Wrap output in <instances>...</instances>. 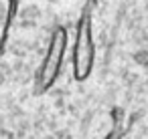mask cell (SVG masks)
Masks as SVG:
<instances>
[{
  "mask_svg": "<svg viewBox=\"0 0 148 139\" xmlns=\"http://www.w3.org/2000/svg\"><path fill=\"white\" fill-rule=\"evenodd\" d=\"M95 63V45H93V32H91V18L85 12L75 30V45H73V77L75 81L83 83L89 79Z\"/></svg>",
  "mask_w": 148,
  "mask_h": 139,
  "instance_id": "cell-1",
  "label": "cell"
},
{
  "mask_svg": "<svg viewBox=\"0 0 148 139\" xmlns=\"http://www.w3.org/2000/svg\"><path fill=\"white\" fill-rule=\"evenodd\" d=\"M65 49H67V30L63 26H57L51 34L47 55H45L43 65H41L39 75H37V93L49 91L53 87V83L57 81V77L61 73V67H63Z\"/></svg>",
  "mask_w": 148,
  "mask_h": 139,
  "instance_id": "cell-2",
  "label": "cell"
},
{
  "mask_svg": "<svg viewBox=\"0 0 148 139\" xmlns=\"http://www.w3.org/2000/svg\"><path fill=\"white\" fill-rule=\"evenodd\" d=\"M138 61H140L142 65H148V53H140V57H138Z\"/></svg>",
  "mask_w": 148,
  "mask_h": 139,
  "instance_id": "cell-3",
  "label": "cell"
}]
</instances>
